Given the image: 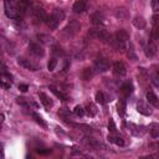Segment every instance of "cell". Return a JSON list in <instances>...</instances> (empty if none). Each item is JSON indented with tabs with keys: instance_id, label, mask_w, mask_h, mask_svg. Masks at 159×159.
<instances>
[{
	"instance_id": "obj_10",
	"label": "cell",
	"mask_w": 159,
	"mask_h": 159,
	"mask_svg": "<svg viewBox=\"0 0 159 159\" xmlns=\"http://www.w3.org/2000/svg\"><path fill=\"white\" fill-rule=\"evenodd\" d=\"M17 63H19L20 66H22L24 68L30 70V71H37V70H39V66H37L36 63H34L32 61H30V60H27V58H25V57H19V58H17Z\"/></svg>"
},
{
	"instance_id": "obj_4",
	"label": "cell",
	"mask_w": 159,
	"mask_h": 159,
	"mask_svg": "<svg viewBox=\"0 0 159 159\" xmlns=\"http://www.w3.org/2000/svg\"><path fill=\"white\" fill-rule=\"evenodd\" d=\"M88 35L91 37H94V39H98L101 41H111V35L108 34V31L103 27H93L88 31Z\"/></svg>"
},
{
	"instance_id": "obj_26",
	"label": "cell",
	"mask_w": 159,
	"mask_h": 159,
	"mask_svg": "<svg viewBox=\"0 0 159 159\" xmlns=\"http://www.w3.org/2000/svg\"><path fill=\"white\" fill-rule=\"evenodd\" d=\"M37 39H39V41H41L43 43H52V41H53V39L51 36L45 35V34H39L37 35Z\"/></svg>"
},
{
	"instance_id": "obj_34",
	"label": "cell",
	"mask_w": 159,
	"mask_h": 159,
	"mask_svg": "<svg viewBox=\"0 0 159 159\" xmlns=\"http://www.w3.org/2000/svg\"><path fill=\"white\" fill-rule=\"evenodd\" d=\"M158 1H159V0H152V7H153L154 11H158V9H159Z\"/></svg>"
},
{
	"instance_id": "obj_5",
	"label": "cell",
	"mask_w": 159,
	"mask_h": 159,
	"mask_svg": "<svg viewBox=\"0 0 159 159\" xmlns=\"http://www.w3.org/2000/svg\"><path fill=\"white\" fill-rule=\"evenodd\" d=\"M80 30H81V24H80L77 20H71V21L67 24V26L63 29L62 34H63V36H66V37H73L75 35L78 34Z\"/></svg>"
},
{
	"instance_id": "obj_9",
	"label": "cell",
	"mask_w": 159,
	"mask_h": 159,
	"mask_svg": "<svg viewBox=\"0 0 159 159\" xmlns=\"http://www.w3.org/2000/svg\"><path fill=\"white\" fill-rule=\"evenodd\" d=\"M29 50L32 55L37 56V57H42L45 55V50H43V46L40 45V42H31L29 45Z\"/></svg>"
},
{
	"instance_id": "obj_29",
	"label": "cell",
	"mask_w": 159,
	"mask_h": 159,
	"mask_svg": "<svg viewBox=\"0 0 159 159\" xmlns=\"http://www.w3.org/2000/svg\"><path fill=\"white\" fill-rule=\"evenodd\" d=\"M116 16L119 17V19H125V17L128 16V11H127L125 9H117Z\"/></svg>"
},
{
	"instance_id": "obj_38",
	"label": "cell",
	"mask_w": 159,
	"mask_h": 159,
	"mask_svg": "<svg viewBox=\"0 0 159 159\" xmlns=\"http://www.w3.org/2000/svg\"><path fill=\"white\" fill-rule=\"evenodd\" d=\"M2 120H4V116H2V114H0V124L2 123Z\"/></svg>"
},
{
	"instance_id": "obj_31",
	"label": "cell",
	"mask_w": 159,
	"mask_h": 159,
	"mask_svg": "<svg viewBox=\"0 0 159 159\" xmlns=\"http://www.w3.org/2000/svg\"><path fill=\"white\" fill-rule=\"evenodd\" d=\"M56 66H57V60H56V58H51V60L48 61L47 68H48V71H53Z\"/></svg>"
},
{
	"instance_id": "obj_3",
	"label": "cell",
	"mask_w": 159,
	"mask_h": 159,
	"mask_svg": "<svg viewBox=\"0 0 159 159\" xmlns=\"http://www.w3.org/2000/svg\"><path fill=\"white\" fill-rule=\"evenodd\" d=\"M5 15L9 19H19L17 14V0H4Z\"/></svg>"
},
{
	"instance_id": "obj_12",
	"label": "cell",
	"mask_w": 159,
	"mask_h": 159,
	"mask_svg": "<svg viewBox=\"0 0 159 159\" xmlns=\"http://www.w3.org/2000/svg\"><path fill=\"white\" fill-rule=\"evenodd\" d=\"M119 91H120L123 98L129 97V96L133 93V84H132V82H129V81L124 82V83L120 86V89H119Z\"/></svg>"
},
{
	"instance_id": "obj_18",
	"label": "cell",
	"mask_w": 159,
	"mask_h": 159,
	"mask_svg": "<svg viewBox=\"0 0 159 159\" xmlns=\"http://www.w3.org/2000/svg\"><path fill=\"white\" fill-rule=\"evenodd\" d=\"M107 139H108L111 143H113V144H116V145H118V147H123V145H124V140H123V138L119 137V135L109 134Z\"/></svg>"
},
{
	"instance_id": "obj_32",
	"label": "cell",
	"mask_w": 159,
	"mask_h": 159,
	"mask_svg": "<svg viewBox=\"0 0 159 159\" xmlns=\"http://www.w3.org/2000/svg\"><path fill=\"white\" fill-rule=\"evenodd\" d=\"M52 52H53V53H56V55H63L62 48H61L60 46H57V45H55V46L52 47Z\"/></svg>"
},
{
	"instance_id": "obj_6",
	"label": "cell",
	"mask_w": 159,
	"mask_h": 159,
	"mask_svg": "<svg viewBox=\"0 0 159 159\" xmlns=\"http://www.w3.org/2000/svg\"><path fill=\"white\" fill-rule=\"evenodd\" d=\"M94 72L97 73H103V72H107L109 70V61L106 58V57H98L94 63H93V68H92Z\"/></svg>"
},
{
	"instance_id": "obj_39",
	"label": "cell",
	"mask_w": 159,
	"mask_h": 159,
	"mask_svg": "<svg viewBox=\"0 0 159 159\" xmlns=\"http://www.w3.org/2000/svg\"><path fill=\"white\" fill-rule=\"evenodd\" d=\"M0 152H2V144H0Z\"/></svg>"
},
{
	"instance_id": "obj_21",
	"label": "cell",
	"mask_w": 159,
	"mask_h": 159,
	"mask_svg": "<svg viewBox=\"0 0 159 159\" xmlns=\"http://www.w3.org/2000/svg\"><path fill=\"white\" fill-rule=\"evenodd\" d=\"M84 113H87L89 117H93L97 114V108L93 103H87L86 107H84Z\"/></svg>"
},
{
	"instance_id": "obj_17",
	"label": "cell",
	"mask_w": 159,
	"mask_h": 159,
	"mask_svg": "<svg viewBox=\"0 0 159 159\" xmlns=\"http://www.w3.org/2000/svg\"><path fill=\"white\" fill-rule=\"evenodd\" d=\"M103 14L102 12H99V11H97V12H93L92 15H91V21H92V24L93 25H101L102 22H103Z\"/></svg>"
},
{
	"instance_id": "obj_19",
	"label": "cell",
	"mask_w": 159,
	"mask_h": 159,
	"mask_svg": "<svg viewBox=\"0 0 159 159\" xmlns=\"http://www.w3.org/2000/svg\"><path fill=\"white\" fill-rule=\"evenodd\" d=\"M133 25H134L137 29L142 30V29H144V27H145L147 21L144 20V17H143V16H135V17H134V20H133Z\"/></svg>"
},
{
	"instance_id": "obj_25",
	"label": "cell",
	"mask_w": 159,
	"mask_h": 159,
	"mask_svg": "<svg viewBox=\"0 0 159 159\" xmlns=\"http://www.w3.org/2000/svg\"><path fill=\"white\" fill-rule=\"evenodd\" d=\"M149 132H150L153 138H158V135H159V125L157 123H152L150 127H149Z\"/></svg>"
},
{
	"instance_id": "obj_27",
	"label": "cell",
	"mask_w": 159,
	"mask_h": 159,
	"mask_svg": "<svg viewBox=\"0 0 159 159\" xmlns=\"http://www.w3.org/2000/svg\"><path fill=\"white\" fill-rule=\"evenodd\" d=\"M31 116H32V118L36 120V123H39L41 127H43V128H46V127H47L46 122L42 119V117H41V116H39V114H37V113H35V112H32V113H31Z\"/></svg>"
},
{
	"instance_id": "obj_33",
	"label": "cell",
	"mask_w": 159,
	"mask_h": 159,
	"mask_svg": "<svg viewBox=\"0 0 159 159\" xmlns=\"http://www.w3.org/2000/svg\"><path fill=\"white\" fill-rule=\"evenodd\" d=\"M108 129L111 132H116V124H114V122L112 119H109V122H108Z\"/></svg>"
},
{
	"instance_id": "obj_16",
	"label": "cell",
	"mask_w": 159,
	"mask_h": 159,
	"mask_svg": "<svg viewBox=\"0 0 159 159\" xmlns=\"http://www.w3.org/2000/svg\"><path fill=\"white\" fill-rule=\"evenodd\" d=\"M144 53L147 57H153L157 53V45L154 43V41H150L145 47H144Z\"/></svg>"
},
{
	"instance_id": "obj_37",
	"label": "cell",
	"mask_w": 159,
	"mask_h": 159,
	"mask_svg": "<svg viewBox=\"0 0 159 159\" xmlns=\"http://www.w3.org/2000/svg\"><path fill=\"white\" fill-rule=\"evenodd\" d=\"M19 88H20V91L26 92V91L29 89V86H27V84H20V86H19Z\"/></svg>"
},
{
	"instance_id": "obj_15",
	"label": "cell",
	"mask_w": 159,
	"mask_h": 159,
	"mask_svg": "<svg viewBox=\"0 0 159 159\" xmlns=\"http://www.w3.org/2000/svg\"><path fill=\"white\" fill-rule=\"evenodd\" d=\"M137 111H138L139 113L144 114V116L152 114V108H150V106L147 104V103H144V102H142V101H139V102L137 103Z\"/></svg>"
},
{
	"instance_id": "obj_28",
	"label": "cell",
	"mask_w": 159,
	"mask_h": 159,
	"mask_svg": "<svg viewBox=\"0 0 159 159\" xmlns=\"http://www.w3.org/2000/svg\"><path fill=\"white\" fill-rule=\"evenodd\" d=\"M96 102L99 103V104H104L107 101H106V96L103 94V92H97L96 93Z\"/></svg>"
},
{
	"instance_id": "obj_8",
	"label": "cell",
	"mask_w": 159,
	"mask_h": 159,
	"mask_svg": "<svg viewBox=\"0 0 159 159\" xmlns=\"http://www.w3.org/2000/svg\"><path fill=\"white\" fill-rule=\"evenodd\" d=\"M112 68H113V73L117 77H123L127 73V67H125V65L122 61H116L113 63V67Z\"/></svg>"
},
{
	"instance_id": "obj_30",
	"label": "cell",
	"mask_w": 159,
	"mask_h": 159,
	"mask_svg": "<svg viewBox=\"0 0 159 159\" xmlns=\"http://www.w3.org/2000/svg\"><path fill=\"white\" fill-rule=\"evenodd\" d=\"M73 113H75L76 116H78V117H82V116L84 114V108H83L82 106H76L75 109H73Z\"/></svg>"
},
{
	"instance_id": "obj_24",
	"label": "cell",
	"mask_w": 159,
	"mask_h": 159,
	"mask_svg": "<svg viewBox=\"0 0 159 159\" xmlns=\"http://www.w3.org/2000/svg\"><path fill=\"white\" fill-rule=\"evenodd\" d=\"M50 89H51V91H52V92H53V93H55L60 99H62V101H67V99H68V96H67V94H65V93H62L61 91H58L56 87L51 86V87H50Z\"/></svg>"
},
{
	"instance_id": "obj_2",
	"label": "cell",
	"mask_w": 159,
	"mask_h": 159,
	"mask_svg": "<svg viewBox=\"0 0 159 159\" xmlns=\"http://www.w3.org/2000/svg\"><path fill=\"white\" fill-rule=\"evenodd\" d=\"M63 19H65V11L62 9H55L51 15H47L45 22L50 27V30H56Z\"/></svg>"
},
{
	"instance_id": "obj_36",
	"label": "cell",
	"mask_w": 159,
	"mask_h": 159,
	"mask_svg": "<svg viewBox=\"0 0 159 159\" xmlns=\"http://www.w3.org/2000/svg\"><path fill=\"white\" fill-rule=\"evenodd\" d=\"M50 152H51L50 149H45V148H42V149L39 148V149H37V153H40V154H48Z\"/></svg>"
},
{
	"instance_id": "obj_23",
	"label": "cell",
	"mask_w": 159,
	"mask_h": 159,
	"mask_svg": "<svg viewBox=\"0 0 159 159\" xmlns=\"http://www.w3.org/2000/svg\"><path fill=\"white\" fill-rule=\"evenodd\" d=\"M117 108H118V114L119 116H124L125 114V99L124 98L119 99V102L117 104Z\"/></svg>"
},
{
	"instance_id": "obj_35",
	"label": "cell",
	"mask_w": 159,
	"mask_h": 159,
	"mask_svg": "<svg viewBox=\"0 0 159 159\" xmlns=\"http://www.w3.org/2000/svg\"><path fill=\"white\" fill-rule=\"evenodd\" d=\"M153 83H154L155 87L159 86V82H158V73H154V76H153Z\"/></svg>"
},
{
	"instance_id": "obj_11",
	"label": "cell",
	"mask_w": 159,
	"mask_h": 159,
	"mask_svg": "<svg viewBox=\"0 0 159 159\" xmlns=\"http://www.w3.org/2000/svg\"><path fill=\"white\" fill-rule=\"evenodd\" d=\"M32 15L37 21H45L47 17V14L45 12V10L40 6H34L32 7Z\"/></svg>"
},
{
	"instance_id": "obj_20",
	"label": "cell",
	"mask_w": 159,
	"mask_h": 159,
	"mask_svg": "<svg viewBox=\"0 0 159 159\" xmlns=\"http://www.w3.org/2000/svg\"><path fill=\"white\" fill-rule=\"evenodd\" d=\"M147 101H148L149 104H152L154 107H158V97L155 96L154 92H152V91L147 92Z\"/></svg>"
},
{
	"instance_id": "obj_7",
	"label": "cell",
	"mask_w": 159,
	"mask_h": 159,
	"mask_svg": "<svg viewBox=\"0 0 159 159\" xmlns=\"http://www.w3.org/2000/svg\"><path fill=\"white\" fill-rule=\"evenodd\" d=\"M32 0H17V14L19 17H22L27 14L29 9L31 7Z\"/></svg>"
},
{
	"instance_id": "obj_14",
	"label": "cell",
	"mask_w": 159,
	"mask_h": 159,
	"mask_svg": "<svg viewBox=\"0 0 159 159\" xmlns=\"http://www.w3.org/2000/svg\"><path fill=\"white\" fill-rule=\"evenodd\" d=\"M39 98L41 101V103L43 104V107L46 109H50L52 106H53V102L51 101V98L45 93V92H39Z\"/></svg>"
},
{
	"instance_id": "obj_1",
	"label": "cell",
	"mask_w": 159,
	"mask_h": 159,
	"mask_svg": "<svg viewBox=\"0 0 159 159\" xmlns=\"http://www.w3.org/2000/svg\"><path fill=\"white\" fill-rule=\"evenodd\" d=\"M129 40V35L125 30H118L113 37H111V43L113 45L114 48L119 50H124L127 47V42Z\"/></svg>"
},
{
	"instance_id": "obj_13",
	"label": "cell",
	"mask_w": 159,
	"mask_h": 159,
	"mask_svg": "<svg viewBox=\"0 0 159 159\" xmlns=\"http://www.w3.org/2000/svg\"><path fill=\"white\" fill-rule=\"evenodd\" d=\"M72 10H73V12H76V14H82L83 11L87 10V0H77V1L73 4Z\"/></svg>"
},
{
	"instance_id": "obj_22",
	"label": "cell",
	"mask_w": 159,
	"mask_h": 159,
	"mask_svg": "<svg viewBox=\"0 0 159 159\" xmlns=\"http://www.w3.org/2000/svg\"><path fill=\"white\" fill-rule=\"evenodd\" d=\"M93 75H94V71H93L92 68L87 67V68H84L83 72H82V78H83L84 81H89V80L93 77Z\"/></svg>"
}]
</instances>
